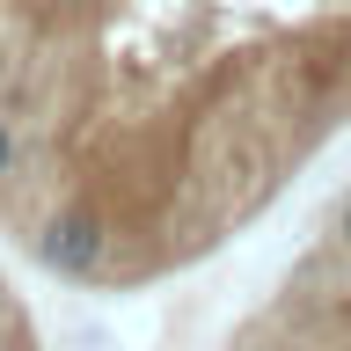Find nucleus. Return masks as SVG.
I'll list each match as a JSON object with an SVG mask.
<instances>
[{
  "mask_svg": "<svg viewBox=\"0 0 351 351\" xmlns=\"http://www.w3.org/2000/svg\"><path fill=\"white\" fill-rule=\"evenodd\" d=\"M351 139V0H0V249L154 293Z\"/></svg>",
  "mask_w": 351,
  "mask_h": 351,
  "instance_id": "f257e3e1",
  "label": "nucleus"
},
{
  "mask_svg": "<svg viewBox=\"0 0 351 351\" xmlns=\"http://www.w3.org/2000/svg\"><path fill=\"white\" fill-rule=\"evenodd\" d=\"M219 351H351V183L307 219V241L234 315Z\"/></svg>",
  "mask_w": 351,
  "mask_h": 351,
  "instance_id": "f03ea898",
  "label": "nucleus"
},
{
  "mask_svg": "<svg viewBox=\"0 0 351 351\" xmlns=\"http://www.w3.org/2000/svg\"><path fill=\"white\" fill-rule=\"evenodd\" d=\"M0 351H51V337H44V315H37V300L22 293L15 256H8V249H0Z\"/></svg>",
  "mask_w": 351,
  "mask_h": 351,
  "instance_id": "7ed1b4c3",
  "label": "nucleus"
}]
</instances>
